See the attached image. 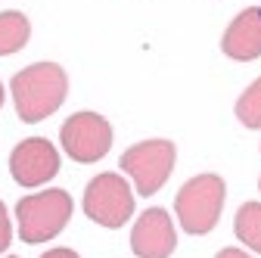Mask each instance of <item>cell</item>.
Wrapping results in <instances>:
<instances>
[{
    "mask_svg": "<svg viewBox=\"0 0 261 258\" xmlns=\"http://www.w3.org/2000/svg\"><path fill=\"white\" fill-rule=\"evenodd\" d=\"M16 115L25 124H38L50 118L69 96V75L59 62H31L10 81Z\"/></svg>",
    "mask_w": 261,
    "mask_h": 258,
    "instance_id": "obj_1",
    "label": "cell"
},
{
    "mask_svg": "<svg viewBox=\"0 0 261 258\" xmlns=\"http://www.w3.org/2000/svg\"><path fill=\"white\" fill-rule=\"evenodd\" d=\"M72 196L65 190H41L22 196L16 202V221H19V240L35 246V243H47L56 234H62V227L72 218Z\"/></svg>",
    "mask_w": 261,
    "mask_h": 258,
    "instance_id": "obj_2",
    "label": "cell"
},
{
    "mask_svg": "<svg viewBox=\"0 0 261 258\" xmlns=\"http://www.w3.org/2000/svg\"><path fill=\"white\" fill-rule=\"evenodd\" d=\"M227 199V187L218 174H196L190 177L174 196V212L180 227L190 237L208 234L215 224L221 221V209Z\"/></svg>",
    "mask_w": 261,
    "mask_h": 258,
    "instance_id": "obj_3",
    "label": "cell"
},
{
    "mask_svg": "<svg viewBox=\"0 0 261 258\" xmlns=\"http://www.w3.org/2000/svg\"><path fill=\"white\" fill-rule=\"evenodd\" d=\"M177 162V146L171 140H143L127 146L118 159L121 171L130 177L134 190L140 196H152L165 187V180L171 177Z\"/></svg>",
    "mask_w": 261,
    "mask_h": 258,
    "instance_id": "obj_4",
    "label": "cell"
},
{
    "mask_svg": "<svg viewBox=\"0 0 261 258\" xmlns=\"http://www.w3.org/2000/svg\"><path fill=\"white\" fill-rule=\"evenodd\" d=\"M84 215L100 227L115 230L134 215V190L115 171L96 174L84 190Z\"/></svg>",
    "mask_w": 261,
    "mask_h": 258,
    "instance_id": "obj_5",
    "label": "cell"
},
{
    "mask_svg": "<svg viewBox=\"0 0 261 258\" xmlns=\"http://www.w3.org/2000/svg\"><path fill=\"white\" fill-rule=\"evenodd\" d=\"M59 143H62L65 156L81 162V165L100 162V159H106V152L112 149V124L100 112H87V109L75 112V115H69L62 121Z\"/></svg>",
    "mask_w": 261,
    "mask_h": 258,
    "instance_id": "obj_6",
    "label": "cell"
},
{
    "mask_svg": "<svg viewBox=\"0 0 261 258\" xmlns=\"http://www.w3.org/2000/svg\"><path fill=\"white\" fill-rule=\"evenodd\" d=\"M10 174L19 187H41L59 174V149L47 137H28L10 152Z\"/></svg>",
    "mask_w": 261,
    "mask_h": 258,
    "instance_id": "obj_7",
    "label": "cell"
},
{
    "mask_svg": "<svg viewBox=\"0 0 261 258\" xmlns=\"http://www.w3.org/2000/svg\"><path fill=\"white\" fill-rule=\"evenodd\" d=\"M130 249L137 258H171V252L177 249L171 215L165 209H146L130 230Z\"/></svg>",
    "mask_w": 261,
    "mask_h": 258,
    "instance_id": "obj_8",
    "label": "cell"
},
{
    "mask_svg": "<svg viewBox=\"0 0 261 258\" xmlns=\"http://www.w3.org/2000/svg\"><path fill=\"white\" fill-rule=\"evenodd\" d=\"M221 50L237 62H252L261 56V7L243 10L227 25L221 38Z\"/></svg>",
    "mask_w": 261,
    "mask_h": 258,
    "instance_id": "obj_9",
    "label": "cell"
},
{
    "mask_svg": "<svg viewBox=\"0 0 261 258\" xmlns=\"http://www.w3.org/2000/svg\"><path fill=\"white\" fill-rule=\"evenodd\" d=\"M31 38V22L25 13L7 10L0 13V56H13L19 53Z\"/></svg>",
    "mask_w": 261,
    "mask_h": 258,
    "instance_id": "obj_10",
    "label": "cell"
},
{
    "mask_svg": "<svg viewBox=\"0 0 261 258\" xmlns=\"http://www.w3.org/2000/svg\"><path fill=\"white\" fill-rule=\"evenodd\" d=\"M233 234L252 252H261V202H243L233 218Z\"/></svg>",
    "mask_w": 261,
    "mask_h": 258,
    "instance_id": "obj_11",
    "label": "cell"
},
{
    "mask_svg": "<svg viewBox=\"0 0 261 258\" xmlns=\"http://www.w3.org/2000/svg\"><path fill=\"white\" fill-rule=\"evenodd\" d=\"M237 118L252 131H261V78H255L237 100Z\"/></svg>",
    "mask_w": 261,
    "mask_h": 258,
    "instance_id": "obj_12",
    "label": "cell"
},
{
    "mask_svg": "<svg viewBox=\"0 0 261 258\" xmlns=\"http://www.w3.org/2000/svg\"><path fill=\"white\" fill-rule=\"evenodd\" d=\"M10 243H13V221H10L7 205L0 202V255H4V252L10 249Z\"/></svg>",
    "mask_w": 261,
    "mask_h": 258,
    "instance_id": "obj_13",
    "label": "cell"
},
{
    "mask_svg": "<svg viewBox=\"0 0 261 258\" xmlns=\"http://www.w3.org/2000/svg\"><path fill=\"white\" fill-rule=\"evenodd\" d=\"M41 258H78V252H75V249H65V246H59V249H50V252H44Z\"/></svg>",
    "mask_w": 261,
    "mask_h": 258,
    "instance_id": "obj_14",
    "label": "cell"
},
{
    "mask_svg": "<svg viewBox=\"0 0 261 258\" xmlns=\"http://www.w3.org/2000/svg\"><path fill=\"white\" fill-rule=\"evenodd\" d=\"M215 258H252L249 252H243V249H233V246H227V249H221Z\"/></svg>",
    "mask_w": 261,
    "mask_h": 258,
    "instance_id": "obj_15",
    "label": "cell"
},
{
    "mask_svg": "<svg viewBox=\"0 0 261 258\" xmlns=\"http://www.w3.org/2000/svg\"><path fill=\"white\" fill-rule=\"evenodd\" d=\"M0 109H4V84H0Z\"/></svg>",
    "mask_w": 261,
    "mask_h": 258,
    "instance_id": "obj_16",
    "label": "cell"
},
{
    "mask_svg": "<svg viewBox=\"0 0 261 258\" xmlns=\"http://www.w3.org/2000/svg\"><path fill=\"white\" fill-rule=\"evenodd\" d=\"M258 190H261V180H258Z\"/></svg>",
    "mask_w": 261,
    "mask_h": 258,
    "instance_id": "obj_17",
    "label": "cell"
}]
</instances>
